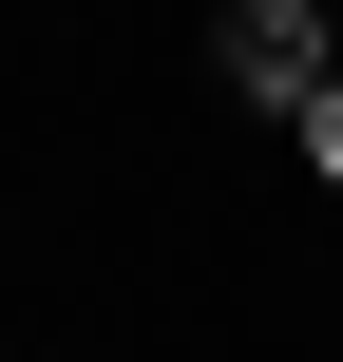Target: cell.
<instances>
[{
  "mask_svg": "<svg viewBox=\"0 0 343 362\" xmlns=\"http://www.w3.org/2000/svg\"><path fill=\"white\" fill-rule=\"evenodd\" d=\"M343 76V38L306 19V0H229V95H267V115H306Z\"/></svg>",
  "mask_w": 343,
  "mask_h": 362,
  "instance_id": "6da1fadb",
  "label": "cell"
},
{
  "mask_svg": "<svg viewBox=\"0 0 343 362\" xmlns=\"http://www.w3.org/2000/svg\"><path fill=\"white\" fill-rule=\"evenodd\" d=\"M306 153H325V172H343V76H325V95H306Z\"/></svg>",
  "mask_w": 343,
  "mask_h": 362,
  "instance_id": "7a4b0ae2",
  "label": "cell"
}]
</instances>
